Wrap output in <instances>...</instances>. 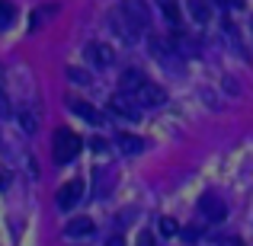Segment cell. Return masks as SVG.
<instances>
[{"instance_id":"cell-22","label":"cell","mask_w":253,"mask_h":246,"mask_svg":"<svg viewBox=\"0 0 253 246\" xmlns=\"http://www.w3.org/2000/svg\"><path fill=\"white\" fill-rule=\"evenodd\" d=\"M221 246H244V240H241V237H224Z\"/></svg>"},{"instance_id":"cell-1","label":"cell","mask_w":253,"mask_h":246,"mask_svg":"<svg viewBox=\"0 0 253 246\" xmlns=\"http://www.w3.org/2000/svg\"><path fill=\"white\" fill-rule=\"evenodd\" d=\"M81 147H84V141L71 128H58L55 138H51V154H55V163H61V166L74 160L81 154Z\"/></svg>"},{"instance_id":"cell-5","label":"cell","mask_w":253,"mask_h":246,"mask_svg":"<svg viewBox=\"0 0 253 246\" xmlns=\"http://www.w3.org/2000/svg\"><path fill=\"white\" fill-rule=\"evenodd\" d=\"M199 208H202L205 221H211V224L224 221V214H228V208H224V202H221L218 195H205L202 202H199Z\"/></svg>"},{"instance_id":"cell-3","label":"cell","mask_w":253,"mask_h":246,"mask_svg":"<svg viewBox=\"0 0 253 246\" xmlns=\"http://www.w3.org/2000/svg\"><path fill=\"white\" fill-rule=\"evenodd\" d=\"M109 112L116 118H125V122H138V109H135V103H131V96H112Z\"/></svg>"},{"instance_id":"cell-21","label":"cell","mask_w":253,"mask_h":246,"mask_svg":"<svg viewBox=\"0 0 253 246\" xmlns=\"http://www.w3.org/2000/svg\"><path fill=\"white\" fill-rule=\"evenodd\" d=\"M6 115H10V103H6V96L0 93V118H6Z\"/></svg>"},{"instance_id":"cell-12","label":"cell","mask_w":253,"mask_h":246,"mask_svg":"<svg viewBox=\"0 0 253 246\" xmlns=\"http://www.w3.org/2000/svg\"><path fill=\"white\" fill-rule=\"evenodd\" d=\"M186 3H189V13H192V19H196V23H209L211 10H209V3H205V0H186Z\"/></svg>"},{"instance_id":"cell-16","label":"cell","mask_w":253,"mask_h":246,"mask_svg":"<svg viewBox=\"0 0 253 246\" xmlns=\"http://www.w3.org/2000/svg\"><path fill=\"white\" fill-rule=\"evenodd\" d=\"M161 234L164 237H176L179 234V224L173 221V217H161Z\"/></svg>"},{"instance_id":"cell-7","label":"cell","mask_w":253,"mask_h":246,"mask_svg":"<svg viewBox=\"0 0 253 246\" xmlns=\"http://www.w3.org/2000/svg\"><path fill=\"white\" fill-rule=\"evenodd\" d=\"M84 51H86V61L96 64V68H109L112 64V51H109V45H103V42H90Z\"/></svg>"},{"instance_id":"cell-8","label":"cell","mask_w":253,"mask_h":246,"mask_svg":"<svg viewBox=\"0 0 253 246\" xmlns=\"http://www.w3.org/2000/svg\"><path fill=\"white\" fill-rule=\"evenodd\" d=\"M68 109L74 112V115H81L84 122H90V125H99V122H103V115H99V112L93 109L86 99H68Z\"/></svg>"},{"instance_id":"cell-14","label":"cell","mask_w":253,"mask_h":246,"mask_svg":"<svg viewBox=\"0 0 253 246\" xmlns=\"http://www.w3.org/2000/svg\"><path fill=\"white\" fill-rule=\"evenodd\" d=\"M19 125H23L26 135H36L39 131V118L32 115V112H19Z\"/></svg>"},{"instance_id":"cell-13","label":"cell","mask_w":253,"mask_h":246,"mask_svg":"<svg viewBox=\"0 0 253 246\" xmlns=\"http://www.w3.org/2000/svg\"><path fill=\"white\" fill-rule=\"evenodd\" d=\"M141 83H144V77L138 74V70H125V74H122V90L125 93H138Z\"/></svg>"},{"instance_id":"cell-23","label":"cell","mask_w":253,"mask_h":246,"mask_svg":"<svg viewBox=\"0 0 253 246\" xmlns=\"http://www.w3.org/2000/svg\"><path fill=\"white\" fill-rule=\"evenodd\" d=\"M103 246H125V240H122V237H119V234H112V237H109V240H106Z\"/></svg>"},{"instance_id":"cell-11","label":"cell","mask_w":253,"mask_h":246,"mask_svg":"<svg viewBox=\"0 0 253 246\" xmlns=\"http://www.w3.org/2000/svg\"><path fill=\"white\" fill-rule=\"evenodd\" d=\"M157 6H161L164 19H167L170 26H179V0H154Z\"/></svg>"},{"instance_id":"cell-20","label":"cell","mask_w":253,"mask_h":246,"mask_svg":"<svg viewBox=\"0 0 253 246\" xmlns=\"http://www.w3.org/2000/svg\"><path fill=\"white\" fill-rule=\"evenodd\" d=\"M6 185H10V170H6V166H0V192H3Z\"/></svg>"},{"instance_id":"cell-6","label":"cell","mask_w":253,"mask_h":246,"mask_svg":"<svg viewBox=\"0 0 253 246\" xmlns=\"http://www.w3.org/2000/svg\"><path fill=\"white\" fill-rule=\"evenodd\" d=\"M122 13L138 26V29H144V26H148V3H144V0H125V3H122Z\"/></svg>"},{"instance_id":"cell-2","label":"cell","mask_w":253,"mask_h":246,"mask_svg":"<svg viewBox=\"0 0 253 246\" xmlns=\"http://www.w3.org/2000/svg\"><path fill=\"white\" fill-rule=\"evenodd\" d=\"M81 198H84V179H68V182L58 189L55 205H58V211H71V208H77Z\"/></svg>"},{"instance_id":"cell-9","label":"cell","mask_w":253,"mask_h":246,"mask_svg":"<svg viewBox=\"0 0 253 246\" xmlns=\"http://www.w3.org/2000/svg\"><path fill=\"white\" fill-rule=\"evenodd\" d=\"M64 234H68V237H90L93 234V221H90V217H74V221H68Z\"/></svg>"},{"instance_id":"cell-19","label":"cell","mask_w":253,"mask_h":246,"mask_svg":"<svg viewBox=\"0 0 253 246\" xmlns=\"http://www.w3.org/2000/svg\"><path fill=\"white\" fill-rule=\"evenodd\" d=\"M90 147L96 150V154H106V150H109V144H106L103 138H93V141H90Z\"/></svg>"},{"instance_id":"cell-17","label":"cell","mask_w":253,"mask_h":246,"mask_svg":"<svg viewBox=\"0 0 253 246\" xmlns=\"http://www.w3.org/2000/svg\"><path fill=\"white\" fill-rule=\"evenodd\" d=\"M68 77H71L74 83H81V86L90 83V74H86V70H77V68H68Z\"/></svg>"},{"instance_id":"cell-4","label":"cell","mask_w":253,"mask_h":246,"mask_svg":"<svg viewBox=\"0 0 253 246\" xmlns=\"http://www.w3.org/2000/svg\"><path fill=\"white\" fill-rule=\"evenodd\" d=\"M135 96L141 99V105H154V109L167 103V93H164V86H157V83H151V80H144L141 90H138Z\"/></svg>"},{"instance_id":"cell-10","label":"cell","mask_w":253,"mask_h":246,"mask_svg":"<svg viewBox=\"0 0 253 246\" xmlns=\"http://www.w3.org/2000/svg\"><path fill=\"white\" fill-rule=\"evenodd\" d=\"M119 150H122V154H141L144 141L135 138V135H128V131H122V135H119Z\"/></svg>"},{"instance_id":"cell-15","label":"cell","mask_w":253,"mask_h":246,"mask_svg":"<svg viewBox=\"0 0 253 246\" xmlns=\"http://www.w3.org/2000/svg\"><path fill=\"white\" fill-rule=\"evenodd\" d=\"M13 19H16V10H13V3L0 0V26H10Z\"/></svg>"},{"instance_id":"cell-18","label":"cell","mask_w":253,"mask_h":246,"mask_svg":"<svg viewBox=\"0 0 253 246\" xmlns=\"http://www.w3.org/2000/svg\"><path fill=\"white\" fill-rule=\"evenodd\" d=\"M138 246H154V234H151V230H141V234H138Z\"/></svg>"},{"instance_id":"cell-24","label":"cell","mask_w":253,"mask_h":246,"mask_svg":"<svg viewBox=\"0 0 253 246\" xmlns=\"http://www.w3.org/2000/svg\"><path fill=\"white\" fill-rule=\"evenodd\" d=\"M224 3H228V6H234V10H241V6H247L244 0H224Z\"/></svg>"}]
</instances>
